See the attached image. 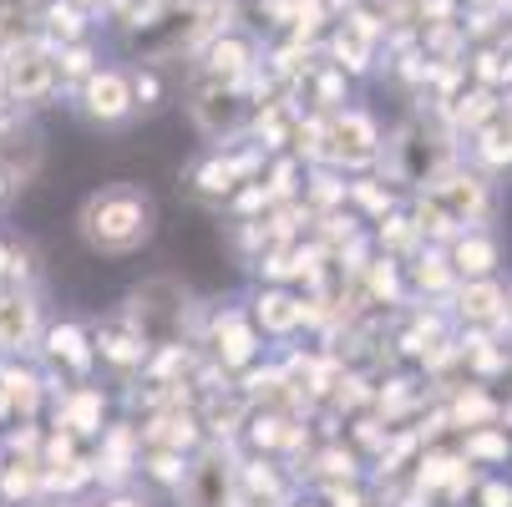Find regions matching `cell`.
Instances as JSON below:
<instances>
[{"instance_id": "1", "label": "cell", "mask_w": 512, "mask_h": 507, "mask_svg": "<svg viewBox=\"0 0 512 507\" xmlns=\"http://www.w3.org/2000/svg\"><path fill=\"white\" fill-rule=\"evenodd\" d=\"M153 229H158V203L137 183H107L77 213V234L97 254H137L153 239Z\"/></svg>"}, {"instance_id": "2", "label": "cell", "mask_w": 512, "mask_h": 507, "mask_svg": "<svg viewBox=\"0 0 512 507\" xmlns=\"http://www.w3.org/2000/svg\"><path fill=\"white\" fill-rule=\"evenodd\" d=\"M127 325L148 340V350H163V345H183L188 340V325L198 315L193 295H188V284L158 274L148 284H137L132 295H127Z\"/></svg>"}, {"instance_id": "3", "label": "cell", "mask_w": 512, "mask_h": 507, "mask_svg": "<svg viewBox=\"0 0 512 507\" xmlns=\"http://www.w3.org/2000/svg\"><path fill=\"white\" fill-rule=\"evenodd\" d=\"M41 335H46L41 295L26 289V284H6V279H0V355H6V360L31 355V350H41Z\"/></svg>"}, {"instance_id": "4", "label": "cell", "mask_w": 512, "mask_h": 507, "mask_svg": "<svg viewBox=\"0 0 512 507\" xmlns=\"http://www.w3.org/2000/svg\"><path fill=\"white\" fill-rule=\"evenodd\" d=\"M259 163H264L259 153H244V158L208 153V158H198V163L188 168L183 188H188L198 203H229V198H234V188H239V183H249Z\"/></svg>"}, {"instance_id": "5", "label": "cell", "mask_w": 512, "mask_h": 507, "mask_svg": "<svg viewBox=\"0 0 512 507\" xmlns=\"http://www.w3.org/2000/svg\"><path fill=\"white\" fill-rule=\"evenodd\" d=\"M6 92L16 97V102H46L51 92H56V61H51V51H41V46H11L6 51Z\"/></svg>"}, {"instance_id": "6", "label": "cell", "mask_w": 512, "mask_h": 507, "mask_svg": "<svg viewBox=\"0 0 512 507\" xmlns=\"http://www.w3.org/2000/svg\"><path fill=\"white\" fill-rule=\"evenodd\" d=\"M178 497L188 507H229L234 502V467H229L224 447H208L198 462H188V477H183Z\"/></svg>"}, {"instance_id": "7", "label": "cell", "mask_w": 512, "mask_h": 507, "mask_svg": "<svg viewBox=\"0 0 512 507\" xmlns=\"http://www.w3.org/2000/svg\"><path fill=\"white\" fill-rule=\"evenodd\" d=\"M41 350H46L51 366H56L61 376H71V381H87V376H92V366H97V340H92V330H87V325H77V320L46 325Z\"/></svg>"}, {"instance_id": "8", "label": "cell", "mask_w": 512, "mask_h": 507, "mask_svg": "<svg viewBox=\"0 0 512 507\" xmlns=\"http://www.w3.org/2000/svg\"><path fill=\"white\" fill-rule=\"evenodd\" d=\"M264 350V335L254 330L249 310H224L213 320V360L224 371H249Z\"/></svg>"}, {"instance_id": "9", "label": "cell", "mask_w": 512, "mask_h": 507, "mask_svg": "<svg viewBox=\"0 0 512 507\" xmlns=\"http://www.w3.org/2000/svg\"><path fill=\"white\" fill-rule=\"evenodd\" d=\"M56 426L71 431V437H102V426H107V396H102V386L71 381L56 396Z\"/></svg>"}, {"instance_id": "10", "label": "cell", "mask_w": 512, "mask_h": 507, "mask_svg": "<svg viewBox=\"0 0 512 507\" xmlns=\"http://www.w3.org/2000/svg\"><path fill=\"white\" fill-rule=\"evenodd\" d=\"M507 310H512V289L492 274V279H467L457 289V315L472 320V325H487V330H502L507 325Z\"/></svg>"}, {"instance_id": "11", "label": "cell", "mask_w": 512, "mask_h": 507, "mask_svg": "<svg viewBox=\"0 0 512 507\" xmlns=\"http://www.w3.org/2000/svg\"><path fill=\"white\" fill-rule=\"evenodd\" d=\"M137 437L148 442V447H168V452H193L198 447V437H203V421H198V411H183V406H163V411H153L148 421L137 426Z\"/></svg>"}, {"instance_id": "12", "label": "cell", "mask_w": 512, "mask_h": 507, "mask_svg": "<svg viewBox=\"0 0 512 507\" xmlns=\"http://www.w3.org/2000/svg\"><path fill=\"white\" fill-rule=\"evenodd\" d=\"M97 360H107V366H117L122 376H132V371H142L148 366V340H142L132 325H127V315H112L107 325H97Z\"/></svg>"}, {"instance_id": "13", "label": "cell", "mask_w": 512, "mask_h": 507, "mask_svg": "<svg viewBox=\"0 0 512 507\" xmlns=\"http://www.w3.org/2000/svg\"><path fill=\"white\" fill-rule=\"evenodd\" d=\"M82 102H87V117L102 122V127H112V122L137 112L132 107V82L122 77V71H92L87 87H82Z\"/></svg>"}, {"instance_id": "14", "label": "cell", "mask_w": 512, "mask_h": 507, "mask_svg": "<svg viewBox=\"0 0 512 507\" xmlns=\"http://www.w3.org/2000/svg\"><path fill=\"white\" fill-rule=\"evenodd\" d=\"M497 259H502V249H497V239L487 229H462L452 239V249H447V264H452L457 279H492Z\"/></svg>"}, {"instance_id": "15", "label": "cell", "mask_w": 512, "mask_h": 507, "mask_svg": "<svg viewBox=\"0 0 512 507\" xmlns=\"http://www.w3.org/2000/svg\"><path fill=\"white\" fill-rule=\"evenodd\" d=\"M249 320H254V330L259 335H295L300 330V295H289L284 284H274V289H259L254 295V305H249Z\"/></svg>"}, {"instance_id": "16", "label": "cell", "mask_w": 512, "mask_h": 507, "mask_svg": "<svg viewBox=\"0 0 512 507\" xmlns=\"http://www.w3.org/2000/svg\"><path fill=\"white\" fill-rule=\"evenodd\" d=\"M376 127H371V117H360V112H345L340 122H335V132H330V158L335 163H371L376 158Z\"/></svg>"}, {"instance_id": "17", "label": "cell", "mask_w": 512, "mask_h": 507, "mask_svg": "<svg viewBox=\"0 0 512 507\" xmlns=\"http://www.w3.org/2000/svg\"><path fill=\"white\" fill-rule=\"evenodd\" d=\"M0 391L11 396V411H21L26 421H36V411H41V401H46L51 386L31 366H16V360H11V366H0Z\"/></svg>"}, {"instance_id": "18", "label": "cell", "mask_w": 512, "mask_h": 507, "mask_svg": "<svg viewBox=\"0 0 512 507\" xmlns=\"http://www.w3.org/2000/svg\"><path fill=\"white\" fill-rule=\"evenodd\" d=\"M41 492H46V472H41V462H16V457L0 462V497H6V507H16V502H36Z\"/></svg>"}, {"instance_id": "19", "label": "cell", "mask_w": 512, "mask_h": 507, "mask_svg": "<svg viewBox=\"0 0 512 507\" xmlns=\"http://www.w3.org/2000/svg\"><path fill=\"white\" fill-rule=\"evenodd\" d=\"M137 472L148 477V482H158V487H168V492H178L183 477H188V457L183 452H168V447H148V452L137 457Z\"/></svg>"}, {"instance_id": "20", "label": "cell", "mask_w": 512, "mask_h": 507, "mask_svg": "<svg viewBox=\"0 0 512 507\" xmlns=\"http://www.w3.org/2000/svg\"><path fill=\"white\" fill-rule=\"evenodd\" d=\"M462 457H472V462H507L512 442H507L502 426H472L467 442H462Z\"/></svg>"}, {"instance_id": "21", "label": "cell", "mask_w": 512, "mask_h": 507, "mask_svg": "<svg viewBox=\"0 0 512 507\" xmlns=\"http://www.w3.org/2000/svg\"><path fill=\"white\" fill-rule=\"evenodd\" d=\"M452 421H457V426H492V421H497V401H492L482 386H467V391L457 396V406H452Z\"/></svg>"}, {"instance_id": "22", "label": "cell", "mask_w": 512, "mask_h": 507, "mask_svg": "<svg viewBox=\"0 0 512 507\" xmlns=\"http://www.w3.org/2000/svg\"><path fill=\"white\" fill-rule=\"evenodd\" d=\"M310 472L325 477V487H330V482H355V477H360V457H355L350 447H325V452L310 462Z\"/></svg>"}, {"instance_id": "23", "label": "cell", "mask_w": 512, "mask_h": 507, "mask_svg": "<svg viewBox=\"0 0 512 507\" xmlns=\"http://www.w3.org/2000/svg\"><path fill=\"white\" fill-rule=\"evenodd\" d=\"M46 31L61 41H82V6L71 0H46Z\"/></svg>"}, {"instance_id": "24", "label": "cell", "mask_w": 512, "mask_h": 507, "mask_svg": "<svg viewBox=\"0 0 512 507\" xmlns=\"http://www.w3.org/2000/svg\"><path fill=\"white\" fill-rule=\"evenodd\" d=\"M26 6L21 0H0V51H11V46H21L26 41Z\"/></svg>"}, {"instance_id": "25", "label": "cell", "mask_w": 512, "mask_h": 507, "mask_svg": "<svg viewBox=\"0 0 512 507\" xmlns=\"http://www.w3.org/2000/svg\"><path fill=\"white\" fill-rule=\"evenodd\" d=\"M457 274H452V264H447V254L442 249H426L421 259H416V284H426V289H447Z\"/></svg>"}, {"instance_id": "26", "label": "cell", "mask_w": 512, "mask_h": 507, "mask_svg": "<svg viewBox=\"0 0 512 507\" xmlns=\"http://www.w3.org/2000/svg\"><path fill=\"white\" fill-rule=\"evenodd\" d=\"M56 77H61V82H87V77H92V46L71 41V46L61 51V66H56Z\"/></svg>"}, {"instance_id": "27", "label": "cell", "mask_w": 512, "mask_h": 507, "mask_svg": "<svg viewBox=\"0 0 512 507\" xmlns=\"http://www.w3.org/2000/svg\"><path fill=\"white\" fill-rule=\"evenodd\" d=\"M269 203H284V198H295V158H279L274 173H269Z\"/></svg>"}, {"instance_id": "28", "label": "cell", "mask_w": 512, "mask_h": 507, "mask_svg": "<svg viewBox=\"0 0 512 507\" xmlns=\"http://www.w3.org/2000/svg\"><path fill=\"white\" fill-rule=\"evenodd\" d=\"M158 97H163L158 71H153V66H142L137 77H132V107H158Z\"/></svg>"}, {"instance_id": "29", "label": "cell", "mask_w": 512, "mask_h": 507, "mask_svg": "<svg viewBox=\"0 0 512 507\" xmlns=\"http://www.w3.org/2000/svg\"><path fill=\"white\" fill-rule=\"evenodd\" d=\"M477 507H512V482H507V477H482Z\"/></svg>"}, {"instance_id": "30", "label": "cell", "mask_w": 512, "mask_h": 507, "mask_svg": "<svg viewBox=\"0 0 512 507\" xmlns=\"http://www.w3.org/2000/svg\"><path fill=\"white\" fill-rule=\"evenodd\" d=\"M92 507H148V497H137V492H122V487H117V492L97 497Z\"/></svg>"}, {"instance_id": "31", "label": "cell", "mask_w": 512, "mask_h": 507, "mask_svg": "<svg viewBox=\"0 0 512 507\" xmlns=\"http://www.w3.org/2000/svg\"><path fill=\"white\" fill-rule=\"evenodd\" d=\"M6 264H11V244L0 239V279H6Z\"/></svg>"}, {"instance_id": "32", "label": "cell", "mask_w": 512, "mask_h": 507, "mask_svg": "<svg viewBox=\"0 0 512 507\" xmlns=\"http://www.w3.org/2000/svg\"><path fill=\"white\" fill-rule=\"evenodd\" d=\"M11 193H16V188H11V183H6V173H0V203H6V198H11Z\"/></svg>"}, {"instance_id": "33", "label": "cell", "mask_w": 512, "mask_h": 507, "mask_svg": "<svg viewBox=\"0 0 512 507\" xmlns=\"http://www.w3.org/2000/svg\"><path fill=\"white\" fill-rule=\"evenodd\" d=\"M71 6H82V11H92V6H102V0H71Z\"/></svg>"}, {"instance_id": "34", "label": "cell", "mask_w": 512, "mask_h": 507, "mask_svg": "<svg viewBox=\"0 0 512 507\" xmlns=\"http://www.w3.org/2000/svg\"><path fill=\"white\" fill-rule=\"evenodd\" d=\"M295 507H320V502H295Z\"/></svg>"}, {"instance_id": "35", "label": "cell", "mask_w": 512, "mask_h": 507, "mask_svg": "<svg viewBox=\"0 0 512 507\" xmlns=\"http://www.w3.org/2000/svg\"><path fill=\"white\" fill-rule=\"evenodd\" d=\"M502 330H512V310H507V325H502Z\"/></svg>"}, {"instance_id": "36", "label": "cell", "mask_w": 512, "mask_h": 507, "mask_svg": "<svg viewBox=\"0 0 512 507\" xmlns=\"http://www.w3.org/2000/svg\"><path fill=\"white\" fill-rule=\"evenodd\" d=\"M21 6H26V0H21Z\"/></svg>"}, {"instance_id": "37", "label": "cell", "mask_w": 512, "mask_h": 507, "mask_svg": "<svg viewBox=\"0 0 512 507\" xmlns=\"http://www.w3.org/2000/svg\"><path fill=\"white\" fill-rule=\"evenodd\" d=\"M51 507H56V502H51Z\"/></svg>"}]
</instances>
